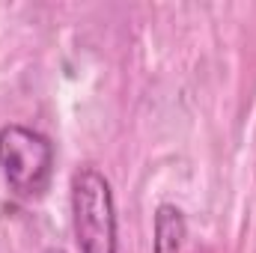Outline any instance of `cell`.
<instances>
[{
	"label": "cell",
	"instance_id": "6da1fadb",
	"mask_svg": "<svg viewBox=\"0 0 256 253\" xmlns=\"http://www.w3.org/2000/svg\"><path fill=\"white\" fill-rule=\"evenodd\" d=\"M72 226L80 253H116L114 190L96 167H80L72 176Z\"/></svg>",
	"mask_w": 256,
	"mask_h": 253
},
{
	"label": "cell",
	"instance_id": "7a4b0ae2",
	"mask_svg": "<svg viewBox=\"0 0 256 253\" xmlns=\"http://www.w3.org/2000/svg\"><path fill=\"white\" fill-rule=\"evenodd\" d=\"M0 167L9 188L24 200L45 194L54 173V146L45 134L27 126L0 128Z\"/></svg>",
	"mask_w": 256,
	"mask_h": 253
},
{
	"label": "cell",
	"instance_id": "3957f363",
	"mask_svg": "<svg viewBox=\"0 0 256 253\" xmlns=\"http://www.w3.org/2000/svg\"><path fill=\"white\" fill-rule=\"evenodd\" d=\"M188 236L185 214L173 202H161L155 208V236H152V253H182Z\"/></svg>",
	"mask_w": 256,
	"mask_h": 253
},
{
	"label": "cell",
	"instance_id": "277c9868",
	"mask_svg": "<svg viewBox=\"0 0 256 253\" xmlns=\"http://www.w3.org/2000/svg\"><path fill=\"white\" fill-rule=\"evenodd\" d=\"M45 253H66V250H60V248H51V250H45Z\"/></svg>",
	"mask_w": 256,
	"mask_h": 253
}]
</instances>
